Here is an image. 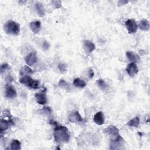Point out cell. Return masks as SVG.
<instances>
[{
    "label": "cell",
    "instance_id": "1",
    "mask_svg": "<svg viewBox=\"0 0 150 150\" xmlns=\"http://www.w3.org/2000/svg\"><path fill=\"white\" fill-rule=\"evenodd\" d=\"M54 129V138L57 143H67L69 141L70 135L66 127L58 125L57 123Z\"/></svg>",
    "mask_w": 150,
    "mask_h": 150
},
{
    "label": "cell",
    "instance_id": "2",
    "mask_svg": "<svg viewBox=\"0 0 150 150\" xmlns=\"http://www.w3.org/2000/svg\"><path fill=\"white\" fill-rule=\"evenodd\" d=\"M4 29L7 34L17 35L20 32V25L14 21H8L5 24Z\"/></svg>",
    "mask_w": 150,
    "mask_h": 150
},
{
    "label": "cell",
    "instance_id": "3",
    "mask_svg": "<svg viewBox=\"0 0 150 150\" xmlns=\"http://www.w3.org/2000/svg\"><path fill=\"white\" fill-rule=\"evenodd\" d=\"M20 82L31 89H36L39 86V82L35 80L29 76H25L20 79Z\"/></svg>",
    "mask_w": 150,
    "mask_h": 150
},
{
    "label": "cell",
    "instance_id": "4",
    "mask_svg": "<svg viewBox=\"0 0 150 150\" xmlns=\"http://www.w3.org/2000/svg\"><path fill=\"white\" fill-rule=\"evenodd\" d=\"M124 145V139L120 135H117L115 139L112 140L110 142V149H121Z\"/></svg>",
    "mask_w": 150,
    "mask_h": 150
},
{
    "label": "cell",
    "instance_id": "5",
    "mask_svg": "<svg viewBox=\"0 0 150 150\" xmlns=\"http://www.w3.org/2000/svg\"><path fill=\"white\" fill-rule=\"evenodd\" d=\"M125 25L129 33H134L137 31V29H138L137 24L135 21V20L133 19L128 20L126 22Z\"/></svg>",
    "mask_w": 150,
    "mask_h": 150
},
{
    "label": "cell",
    "instance_id": "6",
    "mask_svg": "<svg viewBox=\"0 0 150 150\" xmlns=\"http://www.w3.org/2000/svg\"><path fill=\"white\" fill-rule=\"evenodd\" d=\"M35 97L37 103L41 105H45L47 102V98L46 96V89L39 93H35Z\"/></svg>",
    "mask_w": 150,
    "mask_h": 150
},
{
    "label": "cell",
    "instance_id": "7",
    "mask_svg": "<svg viewBox=\"0 0 150 150\" xmlns=\"http://www.w3.org/2000/svg\"><path fill=\"white\" fill-rule=\"evenodd\" d=\"M14 124L15 123L11 119H10L9 120H6L2 119L1 120V123H0V132H1V134H2L4 131L7 130L9 127L14 126Z\"/></svg>",
    "mask_w": 150,
    "mask_h": 150
},
{
    "label": "cell",
    "instance_id": "8",
    "mask_svg": "<svg viewBox=\"0 0 150 150\" xmlns=\"http://www.w3.org/2000/svg\"><path fill=\"white\" fill-rule=\"evenodd\" d=\"M38 60L36 52L35 51L31 52L25 57V62L28 66H32L36 63Z\"/></svg>",
    "mask_w": 150,
    "mask_h": 150
},
{
    "label": "cell",
    "instance_id": "9",
    "mask_svg": "<svg viewBox=\"0 0 150 150\" xmlns=\"http://www.w3.org/2000/svg\"><path fill=\"white\" fill-rule=\"evenodd\" d=\"M83 47L85 52L87 54H91L95 50V45L89 40H84L83 41Z\"/></svg>",
    "mask_w": 150,
    "mask_h": 150
},
{
    "label": "cell",
    "instance_id": "10",
    "mask_svg": "<svg viewBox=\"0 0 150 150\" xmlns=\"http://www.w3.org/2000/svg\"><path fill=\"white\" fill-rule=\"evenodd\" d=\"M17 91L15 87L10 84H7L6 88V97L8 98H13L17 97Z\"/></svg>",
    "mask_w": 150,
    "mask_h": 150
},
{
    "label": "cell",
    "instance_id": "11",
    "mask_svg": "<svg viewBox=\"0 0 150 150\" xmlns=\"http://www.w3.org/2000/svg\"><path fill=\"white\" fill-rule=\"evenodd\" d=\"M126 71L131 77H133L138 72V69L135 63H131L127 66Z\"/></svg>",
    "mask_w": 150,
    "mask_h": 150
},
{
    "label": "cell",
    "instance_id": "12",
    "mask_svg": "<svg viewBox=\"0 0 150 150\" xmlns=\"http://www.w3.org/2000/svg\"><path fill=\"white\" fill-rule=\"evenodd\" d=\"M69 120L72 123L81 122L83 120V119L77 111H73L69 114Z\"/></svg>",
    "mask_w": 150,
    "mask_h": 150
},
{
    "label": "cell",
    "instance_id": "13",
    "mask_svg": "<svg viewBox=\"0 0 150 150\" xmlns=\"http://www.w3.org/2000/svg\"><path fill=\"white\" fill-rule=\"evenodd\" d=\"M93 120L96 124L98 126H102L105 123V116L102 112H97L93 117Z\"/></svg>",
    "mask_w": 150,
    "mask_h": 150
},
{
    "label": "cell",
    "instance_id": "14",
    "mask_svg": "<svg viewBox=\"0 0 150 150\" xmlns=\"http://www.w3.org/2000/svg\"><path fill=\"white\" fill-rule=\"evenodd\" d=\"M104 132L106 134L112 136H117L119 134V129L114 126H109L104 130Z\"/></svg>",
    "mask_w": 150,
    "mask_h": 150
},
{
    "label": "cell",
    "instance_id": "15",
    "mask_svg": "<svg viewBox=\"0 0 150 150\" xmlns=\"http://www.w3.org/2000/svg\"><path fill=\"white\" fill-rule=\"evenodd\" d=\"M126 55L127 57L128 58V60L131 62V63H135V62H138L140 61V58L138 55L137 54L134 53L133 52L131 51H127L126 52Z\"/></svg>",
    "mask_w": 150,
    "mask_h": 150
},
{
    "label": "cell",
    "instance_id": "16",
    "mask_svg": "<svg viewBox=\"0 0 150 150\" xmlns=\"http://www.w3.org/2000/svg\"><path fill=\"white\" fill-rule=\"evenodd\" d=\"M41 23L39 21H35L31 22L30 28L34 33H38L40 30Z\"/></svg>",
    "mask_w": 150,
    "mask_h": 150
},
{
    "label": "cell",
    "instance_id": "17",
    "mask_svg": "<svg viewBox=\"0 0 150 150\" xmlns=\"http://www.w3.org/2000/svg\"><path fill=\"white\" fill-rule=\"evenodd\" d=\"M35 8L36 10V12L38 13V14L40 17H42L45 15V10L44 8V7L43 6L42 4H41L40 3H36L35 4Z\"/></svg>",
    "mask_w": 150,
    "mask_h": 150
},
{
    "label": "cell",
    "instance_id": "18",
    "mask_svg": "<svg viewBox=\"0 0 150 150\" xmlns=\"http://www.w3.org/2000/svg\"><path fill=\"white\" fill-rule=\"evenodd\" d=\"M139 28L142 30V31H147L149 29V22L147 20H142L140 21V24H139Z\"/></svg>",
    "mask_w": 150,
    "mask_h": 150
},
{
    "label": "cell",
    "instance_id": "19",
    "mask_svg": "<svg viewBox=\"0 0 150 150\" xmlns=\"http://www.w3.org/2000/svg\"><path fill=\"white\" fill-rule=\"evenodd\" d=\"M33 70L28 66H24L20 70V75L21 76H25L33 74Z\"/></svg>",
    "mask_w": 150,
    "mask_h": 150
},
{
    "label": "cell",
    "instance_id": "20",
    "mask_svg": "<svg viewBox=\"0 0 150 150\" xmlns=\"http://www.w3.org/2000/svg\"><path fill=\"white\" fill-rule=\"evenodd\" d=\"M73 85L77 87V88H81L83 89L86 86V83L83 81V80L80 79V78H76L74 79L73 82Z\"/></svg>",
    "mask_w": 150,
    "mask_h": 150
},
{
    "label": "cell",
    "instance_id": "21",
    "mask_svg": "<svg viewBox=\"0 0 150 150\" xmlns=\"http://www.w3.org/2000/svg\"><path fill=\"white\" fill-rule=\"evenodd\" d=\"M11 149L13 150H18L21 149V143L18 140H13L11 143Z\"/></svg>",
    "mask_w": 150,
    "mask_h": 150
},
{
    "label": "cell",
    "instance_id": "22",
    "mask_svg": "<svg viewBox=\"0 0 150 150\" xmlns=\"http://www.w3.org/2000/svg\"><path fill=\"white\" fill-rule=\"evenodd\" d=\"M96 84H97V86L102 90H106L108 87L106 82L102 79H98L96 82Z\"/></svg>",
    "mask_w": 150,
    "mask_h": 150
},
{
    "label": "cell",
    "instance_id": "23",
    "mask_svg": "<svg viewBox=\"0 0 150 150\" xmlns=\"http://www.w3.org/2000/svg\"><path fill=\"white\" fill-rule=\"evenodd\" d=\"M139 124H140V119L138 117H136L134 119L131 120L127 124V126L132 127H138Z\"/></svg>",
    "mask_w": 150,
    "mask_h": 150
},
{
    "label": "cell",
    "instance_id": "24",
    "mask_svg": "<svg viewBox=\"0 0 150 150\" xmlns=\"http://www.w3.org/2000/svg\"><path fill=\"white\" fill-rule=\"evenodd\" d=\"M58 86L61 88H63L65 90H69L70 89V86L69 84L64 80V79H61L58 83Z\"/></svg>",
    "mask_w": 150,
    "mask_h": 150
},
{
    "label": "cell",
    "instance_id": "25",
    "mask_svg": "<svg viewBox=\"0 0 150 150\" xmlns=\"http://www.w3.org/2000/svg\"><path fill=\"white\" fill-rule=\"evenodd\" d=\"M52 5L54 7L55 9L60 8L62 6V2L61 1H51Z\"/></svg>",
    "mask_w": 150,
    "mask_h": 150
},
{
    "label": "cell",
    "instance_id": "26",
    "mask_svg": "<svg viewBox=\"0 0 150 150\" xmlns=\"http://www.w3.org/2000/svg\"><path fill=\"white\" fill-rule=\"evenodd\" d=\"M58 69L59 70V71L63 73H65L67 70V66L64 63H61L58 65Z\"/></svg>",
    "mask_w": 150,
    "mask_h": 150
},
{
    "label": "cell",
    "instance_id": "27",
    "mask_svg": "<svg viewBox=\"0 0 150 150\" xmlns=\"http://www.w3.org/2000/svg\"><path fill=\"white\" fill-rule=\"evenodd\" d=\"M3 117H7L8 119H11L12 115L9 110L6 109L3 112Z\"/></svg>",
    "mask_w": 150,
    "mask_h": 150
},
{
    "label": "cell",
    "instance_id": "28",
    "mask_svg": "<svg viewBox=\"0 0 150 150\" xmlns=\"http://www.w3.org/2000/svg\"><path fill=\"white\" fill-rule=\"evenodd\" d=\"M10 66L7 63H4L1 66V73L2 74L4 71H6L7 69H9Z\"/></svg>",
    "mask_w": 150,
    "mask_h": 150
},
{
    "label": "cell",
    "instance_id": "29",
    "mask_svg": "<svg viewBox=\"0 0 150 150\" xmlns=\"http://www.w3.org/2000/svg\"><path fill=\"white\" fill-rule=\"evenodd\" d=\"M43 112L46 114H50L52 113V109L49 107H44L42 109Z\"/></svg>",
    "mask_w": 150,
    "mask_h": 150
},
{
    "label": "cell",
    "instance_id": "30",
    "mask_svg": "<svg viewBox=\"0 0 150 150\" xmlns=\"http://www.w3.org/2000/svg\"><path fill=\"white\" fill-rule=\"evenodd\" d=\"M49 47V44L47 41H44L42 43V48L43 50H47Z\"/></svg>",
    "mask_w": 150,
    "mask_h": 150
},
{
    "label": "cell",
    "instance_id": "31",
    "mask_svg": "<svg viewBox=\"0 0 150 150\" xmlns=\"http://www.w3.org/2000/svg\"><path fill=\"white\" fill-rule=\"evenodd\" d=\"M94 72L93 71V70L91 69V68H90L89 69V71H88V76H89V77L90 79H91L93 78V77L94 76Z\"/></svg>",
    "mask_w": 150,
    "mask_h": 150
},
{
    "label": "cell",
    "instance_id": "32",
    "mask_svg": "<svg viewBox=\"0 0 150 150\" xmlns=\"http://www.w3.org/2000/svg\"><path fill=\"white\" fill-rule=\"evenodd\" d=\"M128 3V1H124V0H120L117 3V6H121L123 5H125Z\"/></svg>",
    "mask_w": 150,
    "mask_h": 150
},
{
    "label": "cell",
    "instance_id": "33",
    "mask_svg": "<svg viewBox=\"0 0 150 150\" xmlns=\"http://www.w3.org/2000/svg\"><path fill=\"white\" fill-rule=\"evenodd\" d=\"M18 3H23V4H24V3H27V1H19V2H18Z\"/></svg>",
    "mask_w": 150,
    "mask_h": 150
}]
</instances>
